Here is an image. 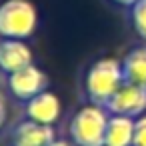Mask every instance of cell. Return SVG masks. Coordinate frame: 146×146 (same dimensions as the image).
Returning <instances> with one entry per match:
<instances>
[{"label": "cell", "instance_id": "obj_3", "mask_svg": "<svg viewBox=\"0 0 146 146\" xmlns=\"http://www.w3.org/2000/svg\"><path fill=\"white\" fill-rule=\"evenodd\" d=\"M38 28V10L30 0L0 2V38H30Z\"/></svg>", "mask_w": 146, "mask_h": 146}, {"label": "cell", "instance_id": "obj_13", "mask_svg": "<svg viewBox=\"0 0 146 146\" xmlns=\"http://www.w3.org/2000/svg\"><path fill=\"white\" fill-rule=\"evenodd\" d=\"M4 122H6V100H4L2 94H0V128H2Z\"/></svg>", "mask_w": 146, "mask_h": 146}, {"label": "cell", "instance_id": "obj_2", "mask_svg": "<svg viewBox=\"0 0 146 146\" xmlns=\"http://www.w3.org/2000/svg\"><path fill=\"white\" fill-rule=\"evenodd\" d=\"M110 112L106 106L90 102L82 106L68 124V134L74 146H104V134Z\"/></svg>", "mask_w": 146, "mask_h": 146}, {"label": "cell", "instance_id": "obj_7", "mask_svg": "<svg viewBox=\"0 0 146 146\" xmlns=\"http://www.w3.org/2000/svg\"><path fill=\"white\" fill-rule=\"evenodd\" d=\"M32 64V50L26 40L20 38H2L0 40V70L12 74L24 66Z\"/></svg>", "mask_w": 146, "mask_h": 146}, {"label": "cell", "instance_id": "obj_10", "mask_svg": "<svg viewBox=\"0 0 146 146\" xmlns=\"http://www.w3.org/2000/svg\"><path fill=\"white\" fill-rule=\"evenodd\" d=\"M122 68H124L126 82L146 90V46L132 48L122 58Z\"/></svg>", "mask_w": 146, "mask_h": 146}, {"label": "cell", "instance_id": "obj_5", "mask_svg": "<svg viewBox=\"0 0 146 146\" xmlns=\"http://www.w3.org/2000/svg\"><path fill=\"white\" fill-rule=\"evenodd\" d=\"M46 74L34 66V64H28L12 74H8V88H10V94L18 100H24L28 102L30 98H34L36 94L44 92L46 90Z\"/></svg>", "mask_w": 146, "mask_h": 146}, {"label": "cell", "instance_id": "obj_4", "mask_svg": "<svg viewBox=\"0 0 146 146\" xmlns=\"http://www.w3.org/2000/svg\"><path fill=\"white\" fill-rule=\"evenodd\" d=\"M106 110L110 114L138 118V116L146 114V90L136 84L124 82L116 90V94L106 102Z\"/></svg>", "mask_w": 146, "mask_h": 146}, {"label": "cell", "instance_id": "obj_9", "mask_svg": "<svg viewBox=\"0 0 146 146\" xmlns=\"http://www.w3.org/2000/svg\"><path fill=\"white\" fill-rule=\"evenodd\" d=\"M104 146H134V118L110 114L104 134Z\"/></svg>", "mask_w": 146, "mask_h": 146}, {"label": "cell", "instance_id": "obj_8", "mask_svg": "<svg viewBox=\"0 0 146 146\" xmlns=\"http://www.w3.org/2000/svg\"><path fill=\"white\" fill-rule=\"evenodd\" d=\"M60 114H62V102L50 90H44L26 102V118L36 120L40 124L52 126L60 118Z\"/></svg>", "mask_w": 146, "mask_h": 146}, {"label": "cell", "instance_id": "obj_15", "mask_svg": "<svg viewBox=\"0 0 146 146\" xmlns=\"http://www.w3.org/2000/svg\"><path fill=\"white\" fill-rule=\"evenodd\" d=\"M46 146H72L68 140H52L50 144H46Z\"/></svg>", "mask_w": 146, "mask_h": 146}, {"label": "cell", "instance_id": "obj_6", "mask_svg": "<svg viewBox=\"0 0 146 146\" xmlns=\"http://www.w3.org/2000/svg\"><path fill=\"white\" fill-rule=\"evenodd\" d=\"M52 140H56L54 128L30 118L18 122L10 134V146H46Z\"/></svg>", "mask_w": 146, "mask_h": 146}, {"label": "cell", "instance_id": "obj_11", "mask_svg": "<svg viewBox=\"0 0 146 146\" xmlns=\"http://www.w3.org/2000/svg\"><path fill=\"white\" fill-rule=\"evenodd\" d=\"M130 24L134 32L142 40H146V0H138L130 6Z\"/></svg>", "mask_w": 146, "mask_h": 146}, {"label": "cell", "instance_id": "obj_1", "mask_svg": "<svg viewBox=\"0 0 146 146\" xmlns=\"http://www.w3.org/2000/svg\"><path fill=\"white\" fill-rule=\"evenodd\" d=\"M126 82L124 78V68L122 60L106 56L98 58L96 62L90 64L84 76V90L90 102L106 106V102L116 94V90Z\"/></svg>", "mask_w": 146, "mask_h": 146}, {"label": "cell", "instance_id": "obj_12", "mask_svg": "<svg viewBox=\"0 0 146 146\" xmlns=\"http://www.w3.org/2000/svg\"><path fill=\"white\" fill-rule=\"evenodd\" d=\"M134 146H146V114L134 118Z\"/></svg>", "mask_w": 146, "mask_h": 146}, {"label": "cell", "instance_id": "obj_14", "mask_svg": "<svg viewBox=\"0 0 146 146\" xmlns=\"http://www.w3.org/2000/svg\"><path fill=\"white\" fill-rule=\"evenodd\" d=\"M112 2H114V4H120V6H128V8H130L132 4H136V2H138V0H112Z\"/></svg>", "mask_w": 146, "mask_h": 146}]
</instances>
